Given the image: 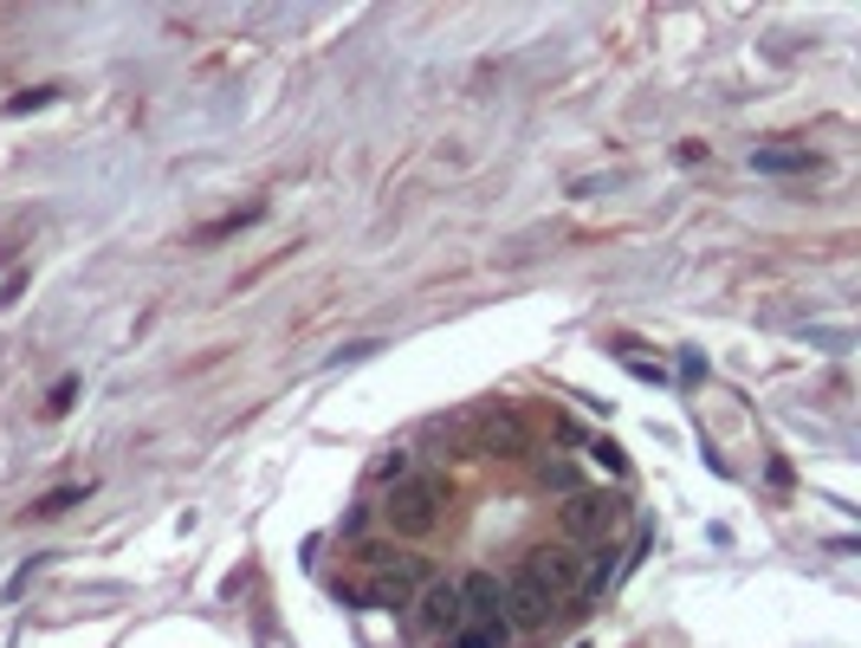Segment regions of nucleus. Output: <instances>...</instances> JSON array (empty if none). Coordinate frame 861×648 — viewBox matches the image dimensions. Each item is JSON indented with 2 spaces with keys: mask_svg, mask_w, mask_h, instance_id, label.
I'll list each match as a JSON object with an SVG mask.
<instances>
[{
  "mask_svg": "<svg viewBox=\"0 0 861 648\" xmlns=\"http://www.w3.org/2000/svg\"><path fill=\"white\" fill-rule=\"evenodd\" d=\"M440 506H447V487L434 474H415V480H402V487L383 493V525L395 539H428L440 525Z\"/></svg>",
  "mask_w": 861,
  "mask_h": 648,
  "instance_id": "f257e3e1",
  "label": "nucleus"
},
{
  "mask_svg": "<svg viewBox=\"0 0 861 648\" xmlns=\"http://www.w3.org/2000/svg\"><path fill=\"white\" fill-rule=\"evenodd\" d=\"M422 584H428V564H422V557H395V564H383L363 591H350V603H370V609H415Z\"/></svg>",
  "mask_w": 861,
  "mask_h": 648,
  "instance_id": "f03ea898",
  "label": "nucleus"
},
{
  "mask_svg": "<svg viewBox=\"0 0 861 648\" xmlns=\"http://www.w3.org/2000/svg\"><path fill=\"white\" fill-rule=\"evenodd\" d=\"M564 539H609L623 525V499L616 493H571L564 499Z\"/></svg>",
  "mask_w": 861,
  "mask_h": 648,
  "instance_id": "7ed1b4c3",
  "label": "nucleus"
},
{
  "mask_svg": "<svg viewBox=\"0 0 861 648\" xmlns=\"http://www.w3.org/2000/svg\"><path fill=\"white\" fill-rule=\"evenodd\" d=\"M519 571H525L531 584H544L551 597H564V591H576V577H583V557H576L571 539H557V545H531Z\"/></svg>",
  "mask_w": 861,
  "mask_h": 648,
  "instance_id": "20e7f679",
  "label": "nucleus"
},
{
  "mask_svg": "<svg viewBox=\"0 0 861 648\" xmlns=\"http://www.w3.org/2000/svg\"><path fill=\"white\" fill-rule=\"evenodd\" d=\"M415 616H422V629H428V636H440V642H447V636L467 623L460 584H454V577H428V584H422V597H415Z\"/></svg>",
  "mask_w": 861,
  "mask_h": 648,
  "instance_id": "39448f33",
  "label": "nucleus"
},
{
  "mask_svg": "<svg viewBox=\"0 0 861 648\" xmlns=\"http://www.w3.org/2000/svg\"><path fill=\"white\" fill-rule=\"evenodd\" d=\"M506 609H512V623H519V629H544V623H551V609H557V597H551L544 584H531L525 571H512V577H506Z\"/></svg>",
  "mask_w": 861,
  "mask_h": 648,
  "instance_id": "423d86ee",
  "label": "nucleus"
},
{
  "mask_svg": "<svg viewBox=\"0 0 861 648\" xmlns=\"http://www.w3.org/2000/svg\"><path fill=\"white\" fill-rule=\"evenodd\" d=\"M454 584H460V603H467V623H499V609H506V577L499 571H467Z\"/></svg>",
  "mask_w": 861,
  "mask_h": 648,
  "instance_id": "0eeeda50",
  "label": "nucleus"
},
{
  "mask_svg": "<svg viewBox=\"0 0 861 648\" xmlns=\"http://www.w3.org/2000/svg\"><path fill=\"white\" fill-rule=\"evenodd\" d=\"M479 435H486L492 454H525V422H519L512 408H486V415H479Z\"/></svg>",
  "mask_w": 861,
  "mask_h": 648,
  "instance_id": "6e6552de",
  "label": "nucleus"
},
{
  "mask_svg": "<svg viewBox=\"0 0 861 648\" xmlns=\"http://www.w3.org/2000/svg\"><path fill=\"white\" fill-rule=\"evenodd\" d=\"M752 169L758 176H810L816 156L810 150H752Z\"/></svg>",
  "mask_w": 861,
  "mask_h": 648,
  "instance_id": "1a4fd4ad",
  "label": "nucleus"
},
{
  "mask_svg": "<svg viewBox=\"0 0 861 648\" xmlns=\"http://www.w3.org/2000/svg\"><path fill=\"white\" fill-rule=\"evenodd\" d=\"M609 584H616V551L603 545V551H589V557H583V577H576V591H583V597H603Z\"/></svg>",
  "mask_w": 861,
  "mask_h": 648,
  "instance_id": "9d476101",
  "label": "nucleus"
},
{
  "mask_svg": "<svg viewBox=\"0 0 861 648\" xmlns=\"http://www.w3.org/2000/svg\"><path fill=\"white\" fill-rule=\"evenodd\" d=\"M440 648H506V616L499 623H460Z\"/></svg>",
  "mask_w": 861,
  "mask_h": 648,
  "instance_id": "9b49d317",
  "label": "nucleus"
},
{
  "mask_svg": "<svg viewBox=\"0 0 861 648\" xmlns=\"http://www.w3.org/2000/svg\"><path fill=\"white\" fill-rule=\"evenodd\" d=\"M415 474H422V467H415V454L408 448H395V454H383V460H376V487H402V480H415Z\"/></svg>",
  "mask_w": 861,
  "mask_h": 648,
  "instance_id": "f8f14e48",
  "label": "nucleus"
},
{
  "mask_svg": "<svg viewBox=\"0 0 861 648\" xmlns=\"http://www.w3.org/2000/svg\"><path fill=\"white\" fill-rule=\"evenodd\" d=\"M538 480L557 487V493H576V467L564 460V454H544V460H538Z\"/></svg>",
  "mask_w": 861,
  "mask_h": 648,
  "instance_id": "ddd939ff",
  "label": "nucleus"
},
{
  "mask_svg": "<svg viewBox=\"0 0 861 648\" xmlns=\"http://www.w3.org/2000/svg\"><path fill=\"white\" fill-rule=\"evenodd\" d=\"M78 499H85V487H52V493L33 499V519H59V512H72Z\"/></svg>",
  "mask_w": 861,
  "mask_h": 648,
  "instance_id": "4468645a",
  "label": "nucleus"
},
{
  "mask_svg": "<svg viewBox=\"0 0 861 648\" xmlns=\"http://www.w3.org/2000/svg\"><path fill=\"white\" fill-rule=\"evenodd\" d=\"M246 221H259V208H240V214H221V221H208V227H201V234H194V241H201V247H208V241H221V234H240V227H246Z\"/></svg>",
  "mask_w": 861,
  "mask_h": 648,
  "instance_id": "2eb2a0df",
  "label": "nucleus"
},
{
  "mask_svg": "<svg viewBox=\"0 0 861 648\" xmlns=\"http://www.w3.org/2000/svg\"><path fill=\"white\" fill-rule=\"evenodd\" d=\"M363 532H370V506H350L343 512V539H363Z\"/></svg>",
  "mask_w": 861,
  "mask_h": 648,
  "instance_id": "dca6fc26",
  "label": "nucleus"
},
{
  "mask_svg": "<svg viewBox=\"0 0 861 648\" xmlns=\"http://www.w3.org/2000/svg\"><path fill=\"white\" fill-rule=\"evenodd\" d=\"M40 104H52V85H40L33 98H13V104H7V117H26V110H40Z\"/></svg>",
  "mask_w": 861,
  "mask_h": 648,
  "instance_id": "f3484780",
  "label": "nucleus"
},
{
  "mask_svg": "<svg viewBox=\"0 0 861 648\" xmlns=\"http://www.w3.org/2000/svg\"><path fill=\"white\" fill-rule=\"evenodd\" d=\"M72 396H78V383H72V376H59V383H52V415H59V408H72Z\"/></svg>",
  "mask_w": 861,
  "mask_h": 648,
  "instance_id": "a211bd4d",
  "label": "nucleus"
},
{
  "mask_svg": "<svg viewBox=\"0 0 861 648\" xmlns=\"http://www.w3.org/2000/svg\"><path fill=\"white\" fill-rule=\"evenodd\" d=\"M589 454H596V460H603L609 474H623V448H616V442H596V448H589Z\"/></svg>",
  "mask_w": 861,
  "mask_h": 648,
  "instance_id": "6ab92c4d",
  "label": "nucleus"
}]
</instances>
